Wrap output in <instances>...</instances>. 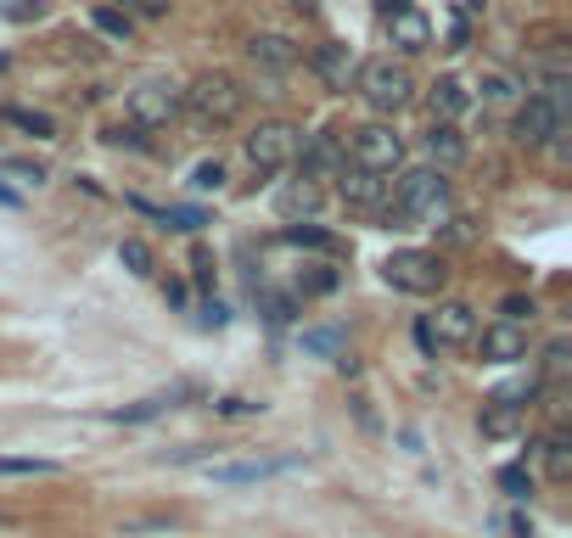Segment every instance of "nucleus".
I'll list each match as a JSON object with an SVG mask.
<instances>
[{"label": "nucleus", "instance_id": "12", "mask_svg": "<svg viewBox=\"0 0 572 538\" xmlns=\"http://www.w3.org/2000/svg\"><path fill=\"white\" fill-rule=\"evenodd\" d=\"M427 331H432V342H438V348H472L477 309H472V303H438V314L427 320Z\"/></svg>", "mask_w": 572, "mask_h": 538}, {"label": "nucleus", "instance_id": "15", "mask_svg": "<svg viewBox=\"0 0 572 538\" xmlns=\"http://www.w3.org/2000/svg\"><path fill=\"white\" fill-rule=\"evenodd\" d=\"M315 208H320V185L315 180H286L281 191H275V213H281L286 225H303V219H315Z\"/></svg>", "mask_w": 572, "mask_h": 538}, {"label": "nucleus", "instance_id": "37", "mask_svg": "<svg viewBox=\"0 0 572 538\" xmlns=\"http://www.w3.org/2000/svg\"><path fill=\"white\" fill-rule=\"evenodd\" d=\"M292 314H298V303H292V298H264V320H270L275 331L292 326Z\"/></svg>", "mask_w": 572, "mask_h": 538}, {"label": "nucleus", "instance_id": "34", "mask_svg": "<svg viewBox=\"0 0 572 538\" xmlns=\"http://www.w3.org/2000/svg\"><path fill=\"white\" fill-rule=\"evenodd\" d=\"M219 185H225V163L219 157H208V163L191 169V191H219Z\"/></svg>", "mask_w": 572, "mask_h": 538}, {"label": "nucleus", "instance_id": "25", "mask_svg": "<svg viewBox=\"0 0 572 538\" xmlns=\"http://www.w3.org/2000/svg\"><path fill=\"white\" fill-rule=\"evenodd\" d=\"M186 393V387H180ZM180 393H158V398H141V404H124V410H107V421H124V426H135V421H158L163 410H174V398Z\"/></svg>", "mask_w": 572, "mask_h": 538}, {"label": "nucleus", "instance_id": "19", "mask_svg": "<svg viewBox=\"0 0 572 538\" xmlns=\"http://www.w3.org/2000/svg\"><path fill=\"white\" fill-rule=\"evenodd\" d=\"M281 241H286V247H303V253H326V258H343V253H348L343 236H331V230L309 225V219H303V225H286Z\"/></svg>", "mask_w": 572, "mask_h": 538}, {"label": "nucleus", "instance_id": "24", "mask_svg": "<svg viewBox=\"0 0 572 538\" xmlns=\"http://www.w3.org/2000/svg\"><path fill=\"white\" fill-rule=\"evenodd\" d=\"M62 460H45V454H0V477H57Z\"/></svg>", "mask_w": 572, "mask_h": 538}, {"label": "nucleus", "instance_id": "32", "mask_svg": "<svg viewBox=\"0 0 572 538\" xmlns=\"http://www.w3.org/2000/svg\"><path fill=\"white\" fill-rule=\"evenodd\" d=\"M500 488L511 499H528L533 494V471L528 466H500Z\"/></svg>", "mask_w": 572, "mask_h": 538}, {"label": "nucleus", "instance_id": "9", "mask_svg": "<svg viewBox=\"0 0 572 538\" xmlns=\"http://www.w3.org/2000/svg\"><path fill=\"white\" fill-rule=\"evenodd\" d=\"M382 29L399 51H427L432 45V23L427 12H415L410 0H382Z\"/></svg>", "mask_w": 572, "mask_h": 538}, {"label": "nucleus", "instance_id": "29", "mask_svg": "<svg viewBox=\"0 0 572 538\" xmlns=\"http://www.w3.org/2000/svg\"><path fill=\"white\" fill-rule=\"evenodd\" d=\"M516 96H522V85H516V73H505V68L483 73V101H516Z\"/></svg>", "mask_w": 572, "mask_h": 538}, {"label": "nucleus", "instance_id": "4", "mask_svg": "<svg viewBox=\"0 0 572 538\" xmlns=\"http://www.w3.org/2000/svg\"><path fill=\"white\" fill-rule=\"evenodd\" d=\"M444 258L427 253V247H399V253L382 258V281L393 292H410V298H432V292H444Z\"/></svg>", "mask_w": 572, "mask_h": 538}, {"label": "nucleus", "instance_id": "7", "mask_svg": "<svg viewBox=\"0 0 572 538\" xmlns=\"http://www.w3.org/2000/svg\"><path fill=\"white\" fill-rule=\"evenodd\" d=\"M124 118H129L135 129H169L174 118H180V90L163 85V79H146V85L129 90Z\"/></svg>", "mask_w": 572, "mask_h": 538}, {"label": "nucleus", "instance_id": "10", "mask_svg": "<svg viewBox=\"0 0 572 538\" xmlns=\"http://www.w3.org/2000/svg\"><path fill=\"white\" fill-rule=\"evenodd\" d=\"M477 354L488 359V365H516V359H528V331H522V320H494V326L477 331Z\"/></svg>", "mask_w": 572, "mask_h": 538}, {"label": "nucleus", "instance_id": "6", "mask_svg": "<svg viewBox=\"0 0 572 538\" xmlns=\"http://www.w3.org/2000/svg\"><path fill=\"white\" fill-rule=\"evenodd\" d=\"M348 146H354V169H371V174L404 169V135L393 124H359Z\"/></svg>", "mask_w": 572, "mask_h": 538}, {"label": "nucleus", "instance_id": "26", "mask_svg": "<svg viewBox=\"0 0 572 538\" xmlns=\"http://www.w3.org/2000/svg\"><path fill=\"white\" fill-rule=\"evenodd\" d=\"M6 124L23 129V135H34V141H57V118H45V113H29V107H6Z\"/></svg>", "mask_w": 572, "mask_h": 538}, {"label": "nucleus", "instance_id": "23", "mask_svg": "<svg viewBox=\"0 0 572 538\" xmlns=\"http://www.w3.org/2000/svg\"><path fill=\"white\" fill-rule=\"evenodd\" d=\"M539 460H544V471H550V477H572V438L567 432H544L539 438Z\"/></svg>", "mask_w": 572, "mask_h": 538}, {"label": "nucleus", "instance_id": "1", "mask_svg": "<svg viewBox=\"0 0 572 538\" xmlns=\"http://www.w3.org/2000/svg\"><path fill=\"white\" fill-rule=\"evenodd\" d=\"M242 107H247V90H242V79L236 73H197L191 79V90H180V113H191V124L197 129H225V124H236L242 118Z\"/></svg>", "mask_w": 572, "mask_h": 538}, {"label": "nucleus", "instance_id": "31", "mask_svg": "<svg viewBox=\"0 0 572 538\" xmlns=\"http://www.w3.org/2000/svg\"><path fill=\"white\" fill-rule=\"evenodd\" d=\"M303 348H309V354H326V359H343L348 354L337 331H303Z\"/></svg>", "mask_w": 572, "mask_h": 538}, {"label": "nucleus", "instance_id": "28", "mask_svg": "<svg viewBox=\"0 0 572 538\" xmlns=\"http://www.w3.org/2000/svg\"><path fill=\"white\" fill-rule=\"evenodd\" d=\"M90 23H96V29L107 34V40H118V45H129V29H135V23H129V17L118 12V6H96V12H90Z\"/></svg>", "mask_w": 572, "mask_h": 538}, {"label": "nucleus", "instance_id": "40", "mask_svg": "<svg viewBox=\"0 0 572 538\" xmlns=\"http://www.w3.org/2000/svg\"><path fill=\"white\" fill-rule=\"evenodd\" d=\"M0 208H17V191H6V185H0Z\"/></svg>", "mask_w": 572, "mask_h": 538}, {"label": "nucleus", "instance_id": "3", "mask_svg": "<svg viewBox=\"0 0 572 538\" xmlns=\"http://www.w3.org/2000/svg\"><path fill=\"white\" fill-rule=\"evenodd\" d=\"M354 90L365 96V107H371V113H404V107H410V96H415V79H410V68H404V62L371 57V62H359V68H354Z\"/></svg>", "mask_w": 572, "mask_h": 538}, {"label": "nucleus", "instance_id": "33", "mask_svg": "<svg viewBox=\"0 0 572 538\" xmlns=\"http://www.w3.org/2000/svg\"><path fill=\"white\" fill-rule=\"evenodd\" d=\"M0 174H12V180H23V185H40L45 180V163H34V157H6V163H0Z\"/></svg>", "mask_w": 572, "mask_h": 538}, {"label": "nucleus", "instance_id": "16", "mask_svg": "<svg viewBox=\"0 0 572 538\" xmlns=\"http://www.w3.org/2000/svg\"><path fill=\"white\" fill-rule=\"evenodd\" d=\"M286 466L292 460H225V466H208V482H219V488H253V482L275 477Z\"/></svg>", "mask_w": 572, "mask_h": 538}, {"label": "nucleus", "instance_id": "5", "mask_svg": "<svg viewBox=\"0 0 572 538\" xmlns=\"http://www.w3.org/2000/svg\"><path fill=\"white\" fill-rule=\"evenodd\" d=\"M298 141H303L298 124H286V118H264V124L247 135V163H253L258 174H281V169H292Z\"/></svg>", "mask_w": 572, "mask_h": 538}, {"label": "nucleus", "instance_id": "20", "mask_svg": "<svg viewBox=\"0 0 572 538\" xmlns=\"http://www.w3.org/2000/svg\"><path fill=\"white\" fill-rule=\"evenodd\" d=\"M466 107H472V90L460 79H438L432 85V124H455V118H466Z\"/></svg>", "mask_w": 572, "mask_h": 538}, {"label": "nucleus", "instance_id": "18", "mask_svg": "<svg viewBox=\"0 0 572 538\" xmlns=\"http://www.w3.org/2000/svg\"><path fill=\"white\" fill-rule=\"evenodd\" d=\"M522 421H528V404H505V398H488L483 404V438H516L522 432Z\"/></svg>", "mask_w": 572, "mask_h": 538}, {"label": "nucleus", "instance_id": "2", "mask_svg": "<svg viewBox=\"0 0 572 538\" xmlns=\"http://www.w3.org/2000/svg\"><path fill=\"white\" fill-rule=\"evenodd\" d=\"M387 208L410 219V225H438L449 213V174L421 163V169H404L399 180L387 185Z\"/></svg>", "mask_w": 572, "mask_h": 538}, {"label": "nucleus", "instance_id": "11", "mask_svg": "<svg viewBox=\"0 0 572 538\" xmlns=\"http://www.w3.org/2000/svg\"><path fill=\"white\" fill-rule=\"evenodd\" d=\"M292 163H298L303 180H315V185L337 180V174H343V146H337V135H303Z\"/></svg>", "mask_w": 572, "mask_h": 538}, {"label": "nucleus", "instance_id": "22", "mask_svg": "<svg viewBox=\"0 0 572 538\" xmlns=\"http://www.w3.org/2000/svg\"><path fill=\"white\" fill-rule=\"evenodd\" d=\"M129 208L135 213H152V219H163V225H174V230H202L208 225V213L202 208H186V202H146V197H129Z\"/></svg>", "mask_w": 572, "mask_h": 538}, {"label": "nucleus", "instance_id": "39", "mask_svg": "<svg viewBox=\"0 0 572 538\" xmlns=\"http://www.w3.org/2000/svg\"><path fill=\"white\" fill-rule=\"evenodd\" d=\"M528 314L533 320V298H522V292H511V298H500V320H522Z\"/></svg>", "mask_w": 572, "mask_h": 538}, {"label": "nucleus", "instance_id": "36", "mask_svg": "<svg viewBox=\"0 0 572 538\" xmlns=\"http://www.w3.org/2000/svg\"><path fill=\"white\" fill-rule=\"evenodd\" d=\"M51 12V0H17V6H0V17H12V23H40Z\"/></svg>", "mask_w": 572, "mask_h": 538}, {"label": "nucleus", "instance_id": "30", "mask_svg": "<svg viewBox=\"0 0 572 538\" xmlns=\"http://www.w3.org/2000/svg\"><path fill=\"white\" fill-rule=\"evenodd\" d=\"M174 0H118V12L124 17H141V23H158V17H169Z\"/></svg>", "mask_w": 572, "mask_h": 538}, {"label": "nucleus", "instance_id": "27", "mask_svg": "<svg viewBox=\"0 0 572 538\" xmlns=\"http://www.w3.org/2000/svg\"><path fill=\"white\" fill-rule=\"evenodd\" d=\"M118 264H124L129 275H152V247H146L141 236H124L118 241Z\"/></svg>", "mask_w": 572, "mask_h": 538}, {"label": "nucleus", "instance_id": "13", "mask_svg": "<svg viewBox=\"0 0 572 538\" xmlns=\"http://www.w3.org/2000/svg\"><path fill=\"white\" fill-rule=\"evenodd\" d=\"M247 62H253L258 73H275V79H281V73L298 68V45L286 40V34H253V40H247Z\"/></svg>", "mask_w": 572, "mask_h": 538}, {"label": "nucleus", "instance_id": "8", "mask_svg": "<svg viewBox=\"0 0 572 538\" xmlns=\"http://www.w3.org/2000/svg\"><path fill=\"white\" fill-rule=\"evenodd\" d=\"M567 129V113H561L556 101H544V96H528L522 107H516V124H511V135H516V146H550Z\"/></svg>", "mask_w": 572, "mask_h": 538}, {"label": "nucleus", "instance_id": "35", "mask_svg": "<svg viewBox=\"0 0 572 538\" xmlns=\"http://www.w3.org/2000/svg\"><path fill=\"white\" fill-rule=\"evenodd\" d=\"M567 370H572V342L556 337L550 348H544V376H567Z\"/></svg>", "mask_w": 572, "mask_h": 538}, {"label": "nucleus", "instance_id": "17", "mask_svg": "<svg viewBox=\"0 0 572 538\" xmlns=\"http://www.w3.org/2000/svg\"><path fill=\"white\" fill-rule=\"evenodd\" d=\"M354 51H348V45H337V40H326V45H315V73L320 79H326L331 90H348L354 85Z\"/></svg>", "mask_w": 572, "mask_h": 538}, {"label": "nucleus", "instance_id": "38", "mask_svg": "<svg viewBox=\"0 0 572 538\" xmlns=\"http://www.w3.org/2000/svg\"><path fill=\"white\" fill-rule=\"evenodd\" d=\"M219 415H230V421H247V415H264V404H253V398H225V404H219Z\"/></svg>", "mask_w": 572, "mask_h": 538}, {"label": "nucleus", "instance_id": "14", "mask_svg": "<svg viewBox=\"0 0 572 538\" xmlns=\"http://www.w3.org/2000/svg\"><path fill=\"white\" fill-rule=\"evenodd\" d=\"M337 191H343L348 208H387V180H382V174H371V169H348V163H343Z\"/></svg>", "mask_w": 572, "mask_h": 538}, {"label": "nucleus", "instance_id": "21", "mask_svg": "<svg viewBox=\"0 0 572 538\" xmlns=\"http://www.w3.org/2000/svg\"><path fill=\"white\" fill-rule=\"evenodd\" d=\"M427 152H432V169H455V163H466V135L455 124H432Z\"/></svg>", "mask_w": 572, "mask_h": 538}]
</instances>
